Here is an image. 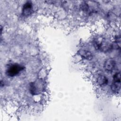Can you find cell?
<instances>
[{
	"mask_svg": "<svg viewBox=\"0 0 121 121\" xmlns=\"http://www.w3.org/2000/svg\"><path fill=\"white\" fill-rule=\"evenodd\" d=\"M111 88L113 92L118 93L121 88V81H113Z\"/></svg>",
	"mask_w": 121,
	"mask_h": 121,
	"instance_id": "cell-6",
	"label": "cell"
},
{
	"mask_svg": "<svg viewBox=\"0 0 121 121\" xmlns=\"http://www.w3.org/2000/svg\"><path fill=\"white\" fill-rule=\"evenodd\" d=\"M79 54L81 55V57L87 60H90L93 57L92 54L90 52L85 50H82L79 51Z\"/></svg>",
	"mask_w": 121,
	"mask_h": 121,
	"instance_id": "cell-7",
	"label": "cell"
},
{
	"mask_svg": "<svg viewBox=\"0 0 121 121\" xmlns=\"http://www.w3.org/2000/svg\"><path fill=\"white\" fill-rule=\"evenodd\" d=\"M94 46L96 50L103 52H107L112 50V44L108 43L104 38L98 39L94 42Z\"/></svg>",
	"mask_w": 121,
	"mask_h": 121,
	"instance_id": "cell-1",
	"label": "cell"
},
{
	"mask_svg": "<svg viewBox=\"0 0 121 121\" xmlns=\"http://www.w3.org/2000/svg\"><path fill=\"white\" fill-rule=\"evenodd\" d=\"M96 82L97 84L100 86H104L107 85L108 80L106 77L103 75H99L96 79Z\"/></svg>",
	"mask_w": 121,
	"mask_h": 121,
	"instance_id": "cell-5",
	"label": "cell"
},
{
	"mask_svg": "<svg viewBox=\"0 0 121 121\" xmlns=\"http://www.w3.org/2000/svg\"><path fill=\"white\" fill-rule=\"evenodd\" d=\"M115 61L111 58L107 59L104 63V68L107 71H112L115 66Z\"/></svg>",
	"mask_w": 121,
	"mask_h": 121,
	"instance_id": "cell-4",
	"label": "cell"
},
{
	"mask_svg": "<svg viewBox=\"0 0 121 121\" xmlns=\"http://www.w3.org/2000/svg\"><path fill=\"white\" fill-rule=\"evenodd\" d=\"M30 91L32 95H35L36 92V89L33 83L30 84Z\"/></svg>",
	"mask_w": 121,
	"mask_h": 121,
	"instance_id": "cell-8",
	"label": "cell"
},
{
	"mask_svg": "<svg viewBox=\"0 0 121 121\" xmlns=\"http://www.w3.org/2000/svg\"><path fill=\"white\" fill-rule=\"evenodd\" d=\"M33 11L32 3L30 1L26 2L22 9V15L24 16L30 15Z\"/></svg>",
	"mask_w": 121,
	"mask_h": 121,
	"instance_id": "cell-3",
	"label": "cell"
},
{
	"mask_svg": "<svg viewBox=\"0 0 121 121\" xmlns=\"http://www.w3.org/2000/svg\"><path fill=\"white\" fill-rule=\"evenodd\" d=\"M24 69V67L18 64L15 63L9 66L7 69L6 73L10 77H13L19 74V73Z\"/></svg>",
	"mask_w": 121,
	"mask_h": 121,
	"instance_id": "cell-2",
	"label": "cell"
}]
</instances>
